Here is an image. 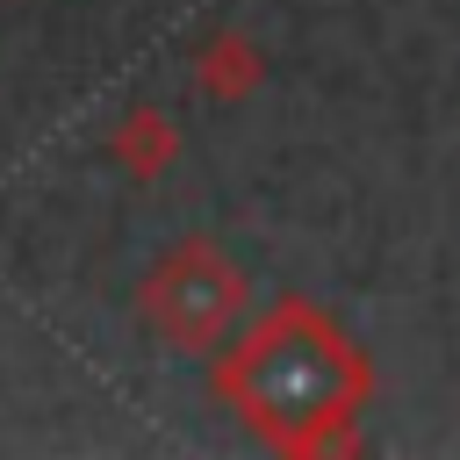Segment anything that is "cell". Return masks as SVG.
Here are the masks:
<instances>
[{
  "instance_id": "cell-1",
  "label": "cell",
  "mask_w": 460,
  "mask_h": 460,
  "mask_svg": "<svg viewBox=\"0 0 460 460\" xmlns=\"http://www.w3.org/2000/svg\"><path fill=\"white\" fill-rule=\"evenodd\" d=\"M223 395L266 438L316 446V424L323 417H345V402H352V352L309 309H273L223 359Z\"/></svg>"
},
{
  "instance_id": "cell-2",
  "label": "cell",
  "mask_w": 460,
  "mask_h": 460,
  "mask_svg": "<svg viewBox=\"0 0 460 460\" xmlns=\"http://www.w3.org/2000/svg\"><path fill=\"white\" fill-rule=\"evenodd\" d=\"M237 309H244V273L216 244H201V237H187L180 252H165L151 266V280H144V316L180 352H208L230 331Z\"/></svg>"
},
{
  "instance_id": "cell-3",
  "label": "cell",
  "mask_w": 460,
  "mask_h": 460,
  "mask_svg": "<svg viewBox=\"0 0 460 460\" xmlns=\"http://www.w3.org/2000/svg\"><path fill=\"white\" fill-rule=\"evenodd\" d=\"M172 151H180V137H172V122H165L158 108H129V115L115 122V165H122V172L158 180V172L172 165Z\"/></svg>"
},
{
  "instance_id": "cell-4",
  "label": "cell",
  "mask_w": 460,
  "mask_h": 460,
  "mask_svg": "<svg viewBox=\"0 0 460 460\" xmlns=\"http://www.w3.org/2000/svg\"><path fill=\"white\" fill-rule=\"evenodd\" d=\"M194 86H201L208 101H237L244 86H259V50H252L237 29H223V36L201 50V65H194Z\"/></svg>"
}]
</instances>
